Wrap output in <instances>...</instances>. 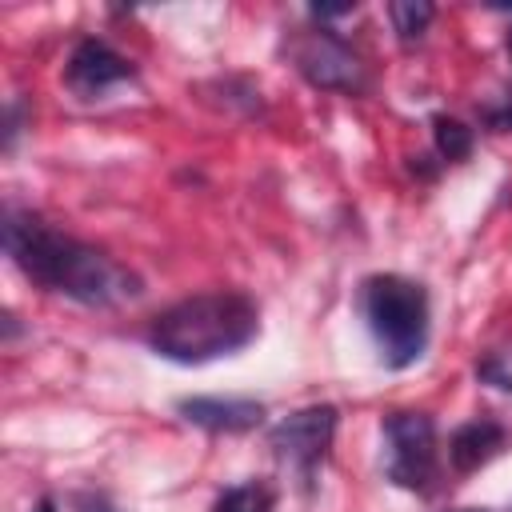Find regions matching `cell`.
Instances as JSON below:
<instances>
[{"label": "cell", "instance_id": "cell-1", "mask_svg": "<svg viewBox=\"0 0 512 512\" xmlns=\"http://www.w3.org/2000/svg\"><path fill=\"white\" fill-rule=\"evenodd\" d=\"M4 252L32 284L88 308H116L144 292L132 268L16 204L4 208Z\"/></svg>", "mask_w": 512, "mask_h": 512}, {"label": "cell", "instance_id": "cell-2", "mask_svg": "<svg viewBox=\"0 0 512 512\" xmlns=\"http://www.w3.org/2000/svg\"><path fill=\"white\" fill-rule=\"evenodd\" d=\"M260 332V308L240 288L184 296L148 320V348L172 364H208L240 352Z\"/></svg>", "mask_w": 512, "mask_h": 512}, {"label": "cell", "instance_id": "cell-3", "mask_svg": "<svg viewBox=\"0 0 512 512\" xmlns=\"http://www.w3.org/2000/svg\"><path fill=\"white\" fill-rule=\"evenodd\" d=\"M360 312L388 368H408L428 348V292L400 272H376L360 284Z\"/></svg>", "mask_w": 512, "mask_h": 512}, {"label": "cell", "instance_id": "cell-4", "mask_svg": "<svg viewBox=\"0 0 512 512\" xmlns=\"http://www.w3.org/2000/svg\"><path fill=\"white\" fill-rule=\"evenodd\" d=\"M384 476L416 496L440 488V448L436 420L428 412H392L384 416Z\"/></svg>", "mask_w": 512, "mask_h": 512}, {"label": "cell", "instance_id": "cell-5", "mask_svg": "<svg viewBox=\"0 0 512 512\" xmlns=\"http://www.w3.org/2000/svg\"><path fill=\"white\" fill-rule=\"evenodd\" d=\"M336 424H340V416L332 404H308V408L288 412L280 424H272L268 444L304 484H312L316 468L328 460V448L336 440Z\"/></svg>", "mask_w": 512, "mask_h": 512}, {"label": "cell", "instance_id": "cell-6", "mask_svg": "<svg viewBox=\"0 0 512 512\" xmlns=\"http://www.w3.org/2000/svg\"><path fill=\"white\" fill-rule=\"evenodd\" d=\"M292 64L296 72L324 92H360L368 84L360 52L332 28H312L292 44Z\"/></svg>", "mask_w": 512, "mask_h": 512}, {"label": "cell", "instance_id": "cell-7", "mask_svg": "<svg viewBox=\"0 0 512 512\" xmlns=\"http://www.w3.org/2000/svg\"><path fill=\"white\" fill-rule=\"evenodd\" d=\"M124 80H136V68L128 56H120L112 44L96 40V36H84L68 64H64V84L80 96V100H92V96H104L108 88L124 84Z\"/></svg>", "mask_w": 512, "mask_h": 512}, {"label": "cell", "instance_id": "cell-8", "mask_svg": "<svg viewBox=\"0 0 512 512\" xmlns=\"http://www.w3.org/2000/svg\"><path fill=\"white\" fill-rule=\"evenodd\" d=\"M176 412L204 432H248L264 420V404L248 396H188Z\"/></svg>", "mask_w": 512, "mask_h": 512}, {"label": "cell", "instance_id": "cell-9", "mask_svg": "<svg viewBox=\"0 0 512 512\" xmlns=\"http://www.w3.org/2000/svg\"><path fill=\"white\" fill-rule=\"evenodd\" d=\"M504 448V428L492 416H476L468 424H460L448 436V464L456 472H476L480 464H488L496 452Z\"/></svg>", "mask_w": 512, "mask_h": 512}, {"label": "cell", "instance_id": "cell-10", "mask_svg": "<svg viewBox=\"0 0 512 512\" xmlns=\"http://www.w3.org/2000/svg\"><path fill=\"white\" fill-rule=\"evenodd\" d=\"M432 16H436V8L428 0H392L388 4V20H392V32L400 44H420Z\"/></svg>", "mask_w": 512, "mask_h": 512}, {"label": "cell", "instance_id": "cell-11", "mask_svg": "<svg viewBox=\"0 0 512 512\" xmlns=\"http://www.w3.org/2000/svg\"><path fill=\"white\" fill-rule=\"evenodd\" d=\"M212 512H272V488L260 484V480H244V484H232L216 496Z\"/></svg>", "mask_w": 512, "mask_h": 512}, {"label": "cell", "instance_id": "cell-12", "mask_svg": "<svg viewBox=\"0 0 512 512\" xmlns=\"http://www.w3.org/2000/svg\"><path fill=\"white\" fill-rule=\"evenodd\" d=\"M432 140H436V152L452 164L468 160V152H472V128L456 116H432Z\"/></svg>", "mask_w": 512, "mask_h": 512}, {"label": "cell", "instance_id": "cell-13", "mask_svg": "<svg viewBox=\"0 0 512 512\" xmlns=\"http://www.w3.org/2000/svg\"><path fill=\"white\" fill-rule=\"evenodd\" d=\"M476 376L496 384V388H504V392H512V352H492L488 360L476 364Z\"/></svg>", "mask_w": 512, "mask_h": 512}, {"label": "cell", "instance_id": "cell-14", "mask_svg": "<svg viewBox=\"0 0 512 512\" xmlns=\"http://www.w3.org/2000/svg\"><path fill=\"white\" fill-rule=\"evenodd\" d=\"M352 12H356V4H312L308 8V16L320 20V24L324 20H336V16H352Z\"/></svg>", "mask_w": 512, "mask_h": 512}, {"label": "cell", "instance_id": "cell-15", "mask_svg": "<svg viewBox=\"0 0 512 512\" xmlns=\"http://www.w3.org/2000/svg\"><path fill=\"white\" fill-rule=\"evenodd\" d=\"M16 132H20V100L8 104V120H4V148L16 144Z\"/></svg>", "mask_w": 512, "mask_h": 512}, {"label": "cell", "instance_id": "cell-16", "mask_svg": "<svg viewBox=\"0 0 512 512\" xmlns=\"http://www.w3.org/2000/svg\"><path fill=\"white\" fill-rule=\"evenodd\" d=\"M76 512H116V508H112L104 496L88 492V496H80V500H76Z\"/></svg>", "mask_w": 512, "mask_h": 512}, {"label": "cell", "instance_id": "cell-17", "mask_svg": "<svg viewBox=\"0 0 512 512\" xmlns=\"http://www.w3.org/2000/svg\"><path fill=\"white\" fill-rule=\"evenodd\" d=\"M32 512H56V500H52V496H44V500H40Z\"/></svg>", "mask_w": 512, "mask_h": 512}, {"label": "cell", "instance_id": "cell-18", "mask_svg": "<svg viewBox=\"0 0 512 512\" xmlns=\"http://www.w3.org/2000/svg\"><path fill=\"white\" fill-rule=\"evenodd\" d=\"M460 512H484V508H460Z\"/></svg>", "mask_w": 512, "mask_h": 512}, {"label": "cell", "instance_id": "cell-19", "mask_svg": "<svg viewBox=\"0 0 512 512\" xmlns=\"http://www.w3.org/2000/svg\"><path fill=\"white\" fill-rule=\"evenodd\" d=\"M508 48H512V36H508Z\"/></svg>", "mask_w": 512, "mask_h": 512}]
</instances>
